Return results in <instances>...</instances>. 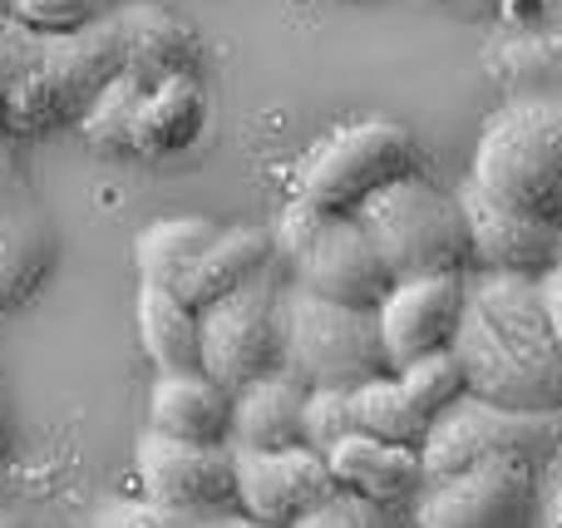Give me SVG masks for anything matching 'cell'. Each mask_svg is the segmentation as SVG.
Masks as SVG:
<instances>
[{
    "label": "cell",
    "instance_id": "obj_26",
    "mask_svg": "<svg viewBox=\"0 0 562 528\" xmlns=\"http://www.w3.org/2000/svg\"><path fill=\"white\" fill-rule=\"evenodd\" d=\"M144 94H148V79L134 75V69H119V75L99 89L89 114L79 119V134L94 148H104V154H128V134H134V114H138V104H144Z\"/></svg>",
    "mask_w": 562,
    "mask_h": 528
},
{
    "label": "cell",
    "instance_id": "obj_24",
    "mask_svg": "<svg viewBox=\"0 0 562 528\" xmlns=\"http://www.w3.org/2000/svg\"><path fill=\"white\" fill-rule=\"evenodd\" d=\"M217 233H223V227L207 223V217H158V223H148L134 243L138 282L178 292V287L188 282V272L198 267V257L213 247Z\"/></svg>",
    "mask_w": 562,
    "mask_h": 528
},
{
    "label": "cell",
    "instance_id": "obj_40",
    "mask_svg": "<svg viewBox=\"0 0 562 528\" xmlns=\"http://www.w3.org/2000/svg\"><path fill=\"white\" fill-rule=\"evenodd\" d=\"M558 99H562V94H558Z\"/></svg>",
    "mask_w": 562,
    "mask_h": 528
},
{
    "label": "cell",
    "instance_id": "obj_2",
    "mask_svg": "<svg viewBox=\"0 0 562 528\" xmlns=\"http://www.w3.org/2000/svg\"><path fill=\"white\" fill-rule=\"evenodd\" d=\"M469 178L494 203L562 227V99H514L488 114Z\"/></svg>",
    "mask_w": 562,
    "mask_h": 528
},
{
    "label": "cell",
    "instance_id": "obj_10",
    "mask_svg": "<svg viewBox=\"0 0 562 528\" xmlns=\"http://www.w3.org/2000/svg\"><path fill=\"white\" fill-rule=\"evenodd\" d=\"M134 474L148 499L178 504V509L217 514L237 504L233 445H203L164 430H144L134 445Z\"/></svg>",
    "mask_w": 562,
    "mask_h": 528
},
{
    "label": "cell",
    "instance_id": "obj_6",
    "mask_svg": "<svg viewBox=\"0 0 562 528\" xmlns=\"http://www.w3.org/2000/svg\"><path fill=\"white\" fill-rule=\"evenodd\" d=\"M415 138L395 119H360L326 134L296 168V198L326 213H356L385 183L415 173Z\"/></svg>",
    "mask_w": 562,
    "mask_h": 528
},
{
    "label": "cell",
    "instance_id": "obj_35",
    "mask_svg": "<svg viewBox=\"0 0 562 528\" xmlns=\"http://www.w3.org/2000/svg\"><path fill=\"white\" fill-rule=\"evenodd\" d=\"M548 528H562V474H558L553 494H548Z\"/></svg>",
    "mask_w": 562,
    "mask_h": 528
},
{
    "label": "cell",
    "instance_id": "obj_22",
    "mask_svg": "<svg viewBox=\"0 0 562 528\" xmlns=\"http://www.w3.org/2000/svg\"><path fill=\"white\" fill-rule=\"evenodd\" d=\"M138 341L158 371H203V316L168 287L138 282L134 302Z\"/></svg>",
    "mask_w": 562,
    "mask_h": 528
},
{
    "label": "cell",
    "instance_id": "obj_36",
    "mask_svg": "<svg viewBox=\"0 0 562 528\" xmlns=\"http://www.w3.org/2000/svg\"><path fill=\"white\" fill-rule=\"evenodd\" d=\"M5 445H10V405H5V391H0V460H5Z\"/></svg>",
    "mask_w": 562,
    "mask_h": 528
},
{
    "label": "cell",
    "instance_id": "obj_7",
    "mask_svg": "<svg viewBox=\"0 0 562 528\" xmlns=\"http://www.w3.org/2000/svg\"><path fill=\"white\" fill-rule=\"evenodd\" d=\"M562 440V411H508L484 395H459L454 405L429 420L425 440H419V464L425 480L469 470L494 454H518V460H538Z\"/></svg>",
    "mask_w": 562,
    "mask_h": 528
},
{
    "label": "cell",
    "instance_id": "obj_11",
    "mask_svg": "<svg viewBox=\"0 0 562 528\" xmlns=\"http://www.w3.org/2000/svg\"><path fill=\"white\" fill-rule=\"evenodd\" d=\"M474 312L488 322V332L504 341V351L553 395V405H562V346L553 336L543 306V287L528 272H488L484 282L469 287Z\"/></svg>",
    "mask_w": 562,
    "mask_h": 528
},
{
    "label": "cell",
    "instance_id": "obj_3",
    "mask_svg": "<svg viewBox=\"0 0 562 528\" xmlns=\"http://www.w3.org/2000/svg\"><path fill=\"white\" fill-rule=\"evenodd\" d=\"M356 217L370 233L380 262H385V272L395 282H405V277H435V272H464L474 262L459 198L435 188L419 173L385 183L375 198H366L356 207Z\"/></svg>",
    "mask_w": 562,
    "mask_h": 528
},
{
    "label": "cell",
    "instance_id": "obj_16",
    "mask_svg": "<svg viewBox=\"0 0 562 528\" xmlns=\"http://www.w3.org/2000/svg\"><path fill=\"white\" fill-rule=\"evenodd\" d=\"M148 430L233 445V391H223L207 371H158L148 391Z\"/></svg>",
    "mask_w": 562,
    "mask_h": 528
},
{
    "label": "cell",
    "instance_id": "obj_14",
    "mask_svg": "<svg viewBox=\"0 0 562 528\" xmlns=\"http://www.w3.org/2000/svg\"><path fill=\"white\" fill-rule=\"evenodd\" d=\"M55 262V227L15 164L10 138H0V312L30 302Z\"/></svg>",
    "mask_w": 562,
    "mask_h": 528
},
{
    "label": "cell",
    "instance_id": "obj_9",
    "mask_svg": "<svg viewBox=\"0 0 562 528\" xmlns=\"http://www.w3.org/2000/svg\"><path fill=\"white\" fill-rule=\"evenodd\" d=\"M198 316H203V371L223 391H243L257 375L281 371V287L267 272L217 296Z\"/></svg>",
    "mask_w": 562,
    "mask_h": 528
},
{
    "label": "cell",
    "instance_id": "obj_21",
    "mask_svg": "<svg viewBox=\"0 0 562 528\" xmlns=\"http://www.w3.org/2000/svg\"><path fill=\"white\" fill-rule=\"evenodd\" d=\"M272 252H277V237L267 233V227H223V233L213 237V247L198 257V267L188 272V282L178 287V296L203 312L217 296L247 287L252 277H262L267 267H272Z\"/></svg>",
    "mask_w": 562,
    "mask_h": 528
},
{
    "label": "cell",
    "instance_id": "obj_8",
    "mask_svg": "<svg viewBox=\"0 0 562 528\" xmlns=\"http://www.w3.org/2000/svg\"><path fill=\"white\" fill-rule=\"evenodd\" d=\"M533 460H518V454H494L469 470L425 480V494L415 504L419 528H533Z\"/></svg>",
    "mask_w": 562,
    "mask_h": 528
},
{
    "label": "cell",
    "instance_id": "obj_31",
    "mask_svg": "<svg viewBox=\"0 0 562 528\" xmlns=\"http://www.w3.org/2000/svg\"><path fill=\"white\" fill-rule=\"evenodd\" d=\"M291 528H385V504L366 499L356 490H336L330 499H321L306 519H296Z\"/></svg>",
    "mask_w": 562,
    "mask_h": 528
},
{
    "label": "cell",
    "instance_id": "obj_17",
    "mask_svg": "<svg viewBox=\"0 0 562 528\" xmlns=\"http://www.w3.org/2000/svg\"><path fill=\"white\" fill-rule=\"evenodd\" d=\"M454 356L464 366V381H469V395H484L494 405H508V411H562L553 405V395L504 351L488 322L474 312V302L464 306V322H459V336H454Z\"/></svg>",
    "mask_w": 562,
    "mask_h": 528
},
{
    "label": "cell",
    "instance_id": "obj_13",
    "mask_svg": "<svg viewBox=\"0 0 562 528\" xmlns=\"http://www.w3.org/2000/svg\"><path fill=\"white\" fill-rule=\"evenodd\" d=\"M469 306V282L464 272H435V277H405L385 292V302L375 306L380 341H385L390 371L419 361L429 351L454 346L459 322Z\"/></svg>",
    "mask_w": 562,
    "mask_h": 528
},
{
    "label": "cell",
    "instance_id": "obj_18",
    "mask_svg": "<svg viewBox=\"0 0 562 528\" xmlns=\"http://www.w3.org/2000/svg\"><path fill=\"white\" fill-rule=\"evenodd\" d=\"M207 128V94L198 75H168L148 85L144 104L134 114L128 154L134 158H178L203 138Z\"/></svg>",
    "mask_w": 562,
    "mask_h": 528
},
{
    "label": "cell",
    "instance_id": "obj_15",
    "mask_svg": "<svg viewBox=\"0 0 562 528\" xmlns=\"http://www.w3.org/2000/svg\"><path fill=\"white\" fill-rule=\"evenodd\" d=\"M454 198H459V213H464V227H469L474 262L488 267V272L543 277L562 257V227L538 223V217H524V213H514V207L494 203L474 178H464Z\"/></svg>",
    "mask_w": 562,
    "mask_h": 528
},
{
    "label": "cell",
    "instance_id": "obj_39",
    "mask_svg": "<svg viewBox=\"0 0 562 528\" xmlns=\"http://www.w3.org/2000/svg\"><path fill=\"white\" fill-rule=\"evenodd\" d=\"M350 5H356V0H350Z\"/></svg>",
    "mask_w": 562,
    "mask_h": 528
},
{
    "label": "cell",
    "instance_id": "obj_29",
    "mask_svg": "<svg viewBox=\"0 0 562 528\" xmlns=\"http://www.w3.org/2000/svg\"><path fill=\"white\" fill-rule=\"evenodd\" d=\"M356 430V411H350V391L346 385H311L306 391V425H301V440L311 450L326 454L330 445H340Z\"/></svg>",
    "mask_w": 562,
    "mask_h": 528
},
{
    "label": "cell",
    "instance_id": "obj_38",
    "mask_svg": "<svg viewBox=\"0 0 562 528\" xmlns=\"http://www.w3.org/2000/svg\"><path fill=\"white\" fill-rule=\"evenodd\" d=\"M459 5H474V0H459Z\"/></svg>",
    "mask_w": 562,
    "mask_h": 528
},
{
    "label": "cell",
    "instance_id": "obj_32",
    "mask_svg": "<svg viewBox=\"0 0 562 528\" xmlns=\"http://www.w3.org/2000/svg\"><path fill=\"white\" fill-rule=\"evenodd\" d=\"M20 35H25V25H15V15L0 0V138H10L5 114H10V89H15V65H20Z\"/></svg>",
    "mask_w": 562,
    "mask_h": 528
},
{
    "label": "cell",
    "instance_id": "obj_1",
    "mask_svg": "<svg viewBox=\"0 0 562 528\" xmlns=\"http://www.w3.org/2000/svg\"><path fill=\"white\" fill-rule=\"evenodd\" d=\"M128 65V40L119 10L99 15L94 25L69 35H20L15 89H10V134H49V128H79L99 89Z\"/></svg>",
    "mask_w": 562,
    "mask_h": 528
},
{
    "label": "cell",
    "instance_id": "obj_12",
    "mask_svg": "<svg viewBox=\"0 0 562 528\" xmlns=\"http://www.w3.org/2000/svg\"><path fill=\"white\" fill-rule=\"evenodd\" d=\"M233 470L237 509L267 528H291L340 490L326 454L311 445H286V450H237L233 445Z\"/></svg>",
    "mask_w": 562,
    "mask_h": 528
},
{
    "label": "cell",
    "instance_id": "obj_19",
    "mask_svg": "<svg viewBox=\"0 0 562 528\" xmlns=\"http://www.w3.org/2000/svg\"><path fill=\"white\" fill-rule=\"evenodd\" d=\"M326 464L340 490H356L375 504H395V499H405L409 490H425L419 445H395V440H380V435H366V430H350L340 445H330Z\"/></svg>",
    "mask_w": 562,
    "mask_h": 528
},
{
    "label": "cell",
    "instance_id": "obj_25",
    "mask_svg": "<svg viewBox=\"0 0 562 528\" xmlns=\"http://www.w3.org/2000/svg\"><path fill=\"white\" fill-rule=\"evenodd\" d=\"M350 411H356V430L395 440V445H419L429 420H435V415L405 391V381H400L395 371L350 385Z\"/></svg>",
    "mask_w": 562,
    "mask_h": 528
},
{
    "label": "cell",
    "instance_id": "obj_34",
    "mask_svg": "<svg viewBox=\"0 0 562 528\" xmlns=\"http://www.w3.org/2000/svg\"><path fill=\"white\" fill-rule=\"evenodd\" d=\"M203 528H267V524L247 519V514H207Z\"/></svg>",
    "mask_w": 562,
    "mask_h": 528
},
{
    "label": "cell",
    "instance_id": "obj_28",
    "mask_svg": "<svg viewBox=\"0 0 562 528\" xmlns=\"http://www.w3.org/2000/svg\"><path fill=\"white\" fill-rule=\"evenodd\" d=\"M207 514H193V509H178V504H164V499H109L89 514V528H203Z\"/></svg>",
    "mask_w": 562,
    "mask_h": 528
},
{
    "label": "cell",
    "instance_id": "obj_27",
    "mask_svg": "<svg viewBox=\"0 0 562 528\" xmlns=\"http://www.w3.org/2000/svg\"><path fill=\"white\" fill-rule=\"evenodd\" d=\"M400 381H405V391L415 395L419 405H425L429 415H439L445 405H454L459 395L469 391V381H464V366H459V356H454V346H445V351H429V356H419V361H409V366H400Z\"/></svg>",
    "mask_w": 562,
    "mask_h": 528
},
{
    "label": "cell",
    "instance_id": "obj_33",
    "mask_svg": "<svg viewBox=\"0 0 562 528\" xmlns=\"http://www.w3.org/2000/svg\"><path fill=\"white\" fill-rule=\"evenodd\" d=\"M538 287H543V306H548V322H553V336L562 346V257L553 267H548L543 277H538Z\"/></svg>",
    "mask_w": 562,
    "mask_h": 528
},
{
    "label": "cell",
    "instance_id": "obj_5",
    "mask_svg": "<svg viewBox=\"0 0 562 528\" xmlns=\"http://www.w3.org/2000/svg\"><path fill=\"white\" fill-rule=\"evenodd\" d=\"M277 252L291 262V282L330 302L380 306L395 277L385 272L356 213H326L291 198L277 217Z\"/></svg>",
    "mask_w": 562,
    "mask_h": 528
},
{
    "label": "cell",
    "instance_id": "obj_20",
    "mask_svg": "<svg viewBox=\"0 0 562 528\" xmlns=\"http://www.w3.org/2000/svg\"><path fill=\"white\" fill-rule=\"evenodd\" d=\"M306 425V385L286 371H267L233 391V445L237 450H286Z\"/></svg>",
    "mask_w": 562,
    "mask_h": 528
},
{
    "label": "cell",
    "instance_id": "obj_23",
    "mask_svg": "<svg viewBox=\"0 0 562 528\" xmlns=\"http://www.w3.org/2000/svg\"><path fill=\"white\" fill-rule=\"evenodd\" d=\"M119 20H124V40H128V65L134 75H144L148 85L168 75H193L198 69V35L183 25L178 15H168L164 5H119Z\"/></svg>",
    "mask_w": 562,
    "mask_h": 528
},
{
    "label": "cell",
    "instance_id": "obj_30",
    "mask_svg": "<svg viewBox=\"0 0 562 528\" xmlns=\"http://www.w3.org/2000/svg\"><path fill=\"white\" fill-rule=\"evenodd\" d=\"M5 10L35 35H69L109 15V0H5Z\"/></svg>",
    "mask_w": 562,
    "mask_h": 528
},
{
    "label": "cell",
    "instance_id": "obj_37",
    "mask_svg": "<svg viewBox=\"0 0 562 528\" xmlns=\"http://www.w3.org/2000/svg\"><path fill=\"white\" fill-rule=\"evenodd\" d=\"M0 528H20L15 519H10V514H0Z\"/></svg>",
    "mask_w": 562,
    "mask_h": 528
},
{
    "label": "cell",
    "instance_id": "obj_4",
    "mask_svg": "<svg viewBox=\"0 0 562 528\" xmlns=\"http://www.w3.org/2000/svg\"><path fill=\"white\" fill-rule=\"evenodd\" d=\"M281 371L301 385H360L385 375V341H380L375 306H350L316 296L306 287H281Z\"/></svg>",
    "mask_w": 562,
    "mask_h": 528
}]
</instances>
